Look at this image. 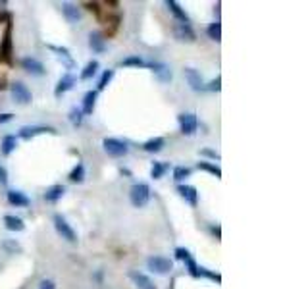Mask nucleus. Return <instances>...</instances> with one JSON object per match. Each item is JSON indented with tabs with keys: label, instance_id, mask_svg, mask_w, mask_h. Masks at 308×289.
Segmentation results:
<instances>
[{
	"label": "nucleus",
	"instance_id": "1",
	"mask_svg": "<svg viewBox=\"0 0 308 289\" xmlns=\"http://www.w3.org/2000/svg\"><path fill=\"white\" fill-rule=\"evenodd\" d=\"M150 197H152V191H150V185L145 183V181H139V183H133L131 189H129V201L135 208H143L150 202Z\"/></svg>",
	"mask_w": 308,
	"mask_h": 289
},
{
	"label": "nucleus",
	"instance_id": "2",
	"mask_svg": "<svg viewBox=\"0 0 308 289\" xmlns=\"http://www.w3.org/2000/svg\"><path fill=\"white\" fill-rule=\"evenodd\" d=\"M10 95H12V100L19 106L31 104V100H33V95H31V91H29V87H27L23 81L10 83Z\"/></svg>",
	"mask_w": 308,
	"mask_h": 289
},
{
	"label": "nucleus",
	"instance_id": "3",
	"mask_svg": "<svg viewBox=\"0 0 308 289\" xmlns=\"http://www.w3.org/2000/svg\"><path fill=\"white\" fill-rule=\"evenodd\" d=\"M102 149H104V152L108 156L112 158H123L129 152L127 143L122 139H116V137H104L102 139Z\"/></svg>",
	"mask_w": 308,
	"mask_h": 289
},
{
	"label": "nucleus",
	"instance_id": "4",
	"mask_svg": "<svg viewBox=\"0 0 308 289\" xmlns=\"http://www.w3.org/2000/svg\"><path fill=\"white\" fill-rule=\"evenodd\" d=\"M52 222H54V228H56V233H58L62 239H66L68 243H77V233H75V229L71 228V224L64 218L62 214H54Z\"/></svg>",
	"mask_w": 308,
	"mask_h": 289
},
{
	"label": "nucleus",
	"instance_id": "5",
	"mask_svg": "<svg viewBox=\"0 0 308 289\" xmlns=\"http://www.w3.org/2000/svg\"><path fill=\"white\" fill-rule=\"evenodd\" d=\"M44 133L58 135L56 127H52V125H23V127H19V132L16 137H18V139H23V141H31L33 137H37V135H44Z\"/></svg>",
	"mask_w": 308,
	"mask_h": 289
},
{
	"label": "nucleus",
	"instance_id": "6",
	"mask_svg": "<svg viewBox=\"0 0 308 289\" xmlns=\"http://www.w3.org/2000/svg\"><path fill=\"white\" fill-rule=\"evenodd\" d=\"M147 268L150 272H154V274H158V276H166L170 272L174 270V262L166 258V256H149L147 258Z\"/></svg>",
	"mask_w": 308,
	"mask_h": 289
},
{
	"label": "nucleus",
	"instance_id": "7",
	"mask_svg": "<svg viewBox=\"0 0 308 289\" xmlns=\"http://www.w3.org/2000/svg\"><path fill=\"white\" fill-rule=\"evenodd\" d=\"M177 122H179V132L187 135V137H191L197 133L199 129V118L194 112H183V114L177 116Z\"/></svg>",
	"mask_w": 308,
	"mask_h": 289
},
{
	"label": "nucleus",
	"instance_id": "8",
	"mask_svg": "<svg viewBox=\"0 0 308 289\" xmlns=\"http://www.w3.org/2000/svg\"><path fill=\"white\" fill-rule=\"evenodd\" d=\"M0 64H12V23H6L0 41Z\"/></svg>",
	"mask_w": 308,
	"mask_h": 289
},
{
	"label": "nucleus",
	"instance_id": "9",
	"mask_svg": "<svg viewBox=\"0 0 308 289\" xmlns=\"http://www.w3.org/2000/svg\"><path fill=\"white\" fill-rule=\"evenodd\" d=\"M174 254H176L177 260H183L185 262L189 276H193V278H201V276H199V264H197V260L193 258V254H191L189 249H185V247H177L176 251H174Z\"/></svg>",
	"mask_w": 308,
	"mask_h": 289
},
{
	"label": "nucleus",
	"instance_id": "10",
	"mask_svg": "<svg viewBox=\"0 0 308 289\" xmlns=\"http://www.w3.org/2000/svg\"><path fill=\"white\" fill-rule=\"evenodd\" d=\"M147 68H149L162 83H170V81L174 79V71H172V68H170L167 64H164V62H147Z\"/></svg>",
	"mask_w": 308,
	"mask_h": 289
},
{
	"label": "nucleus",
	"instance_id": "11",
	"mask_svg": "<svg viewBox=\"0 0 308 289\" xmlns=\"http://www.w3.org/2000/svg\"><path fill=\"white\" fill-rule=\"evenodd\" d=\"M19 66H21L27 73H31V75H44V73H46L44 64L41 60H37L35 56H23V58L19 60Z\"/></svg>",
	"mask_w": 308,
	"mask_h": 289
},
{
	"label": "nucleus",
	"instance_id": "12",
	"mask_svg": "<svg viewBox=\"0 0 308 289\" xmlns=\"http://www.w3.org/2000/svg\"><path fill=\"white\" fill-rule=\"evenodd\" d=\"M185 73V79H187V83H189V87L197 91V93H201V91H206V83H204L203 75H201V71L194 70V68H185L183 70Z\"/></svg>",
	"mask_w": 308,
	"mask_h": 289
},
{
	"label": "nucleus",
	"instance_id": "13",
	"mask_svg": "<svg viewBox=\"0 0 308 289\" xmlns=\"http://www.w3.org/2000/svg\"><path fill=\"white\" fill-rule=\"evenodd\" d=\"M174 35L181 43H194L197 41V33L191 27V23H176L174 25Z\"/></svg>",
	"mask_w": 308,
	"mask_h": 289
},
{
	"label": "nucleus",
	"instance_id": "14",
	"mask_svg": "<svg viewBox=\"0 0 308 289\" xmlns=\"http://www.w3.org/2000/svg\"><path fill=\"white\" fill-rule=\"evenodd\" d=\"M75 83H77V79H75V75L73 73H64L60 77V81L56 83V87H54V96L56 98H60L62 95H66L68 91H71V89L75 87Z\"/></svg>",
	"mask_w": 308,
	"mask_h": 289
},
{
	"label": "nucleus",
	"instance_id": "15",
	"mask_svg": "<svg viewBox=\"0 0 308 289\" xmlns=\"http://www.w3.org/2000/svg\"><path fill=\"white\" fill-rule=\"evenodd\" d=\"M127 276H129V280L135 283V287L137 289H158L154 285V281L150 280L147 274H143L139 270H129L127 272Z\"/></svg>",
	"mask_w": 308,
	"mask_h": 289
},
{
	"label": "nucleus",
	"instance_id": "16",
	"mask_svg": "<svg viewBox=\"0 0 308 289\" xmlns=\"http://www.w3.org/2000/svg\"><path fill=\"white\" fill-rule=\"evenodd\" d=\"M89 48L95 54H104L108 44H106V37L100 31H91L89 33Z\"/></svg>",
	"mask_w": 308,
	"mask_h": 289
},
{
	"label": "nucleus",
	"instance_id": "17",
	"mask_svg": "<svg viewBox=\"0 0 308 289\" xmlns=\"http://www.w3.org/2000/svg\"><path fill=\"white\" fill-rule=\"evenodd\" d=\"M6 199L12 206H16V208H27L29 204H31V199L27 197L23 191H19V189H10L6 193Z\"/></svg>",
	"mask_w": 308,
	"mask_h": 289
},
{
	"label": "nucleus",
	"instance_id": "18",
	"mask_svg": "<svg viewBox=\"0 0 308 289\" xmlns=\"http://www.w3.org/2000/svg\"><path fill=\"white\" fill-rule=\"evenodd\" d=\"M176 191L179 193V197H181V199H185V202H189L191 206H197V204H199V191H197V187H193V185L179 183L176 187Z\"/></svg>",
	"mask_w": 308,
	"mask_h": 289
},
{
	"label": "nucleus",
	"instance_id": "19",
	"mask_svg": "<svg viewBox=\"0 0 308 289\" xmlns=\"http://www.w3.org/2000/svg\"><path fill=\"white\" fill-rule=\"evenodd\" d=\"M60 8H62L64 18L68 19L70 23H77V21L81 19V8L77 6V4H73V2H64Z\"/></svg>",
	"mask_w": 308,
	"mask_h": 289
},
{
	"label": "nucleus",
	"instance_id": "20",
	"mask_svg": "<svg viewBox=\"0 0 308 289\" xmlns=\"http://www.w3.org/2000/svg\"><path fill=\"white\" fill-rule=\"evenodd\" d=\"M164 4H166V8L176 16L177 23H191V19H189V16H187V12L181 8V4H179V2H176V0H166Z\"/></svg>",
	"mask_w": 308,
	"mask_h": 289
},
{
	"label": "nucleus",
	"instance_id": "21",
	"mask_svg": "<svg viewBox=\"0 0 308 289\" xmlns=\"http://www.w3.org/2000/svg\"><path fill=\"white\" fill-rule=\"evenodd\" d=\"M97 96L98 93L97 91H87L85 93V96H83V106H81V112H83V116H91L93 112H95V106H97Z\"/></svg>",
	"mask_w": 308,
	"mask_h": 289
},
{
	"label": "nucleus",
	"instance_id": "22",
	"mask_svg": "<svg viewBox=\"0 0 308 289\" xmlns=\"http://www.w3.org/2000/svg\"><path fill=\"white\" fill-rule=\"evenodd\" d=\"M2 222H4V228L8 229V231L19 233V231L25 229V222L19 218V216H14V214H6V216L2 218Z\"/></svg>",
	"mask_w": 308,
	"mask_h": 289
},
{
	"label": "nucleus",
	"instance_id": "23",
	"mask_svg": "<svg viewBox=\"0 0 308 289\" xmlns=\"http://www.w3.org/2000/svg\"><path fill=\"white\" fill-rule=\"evenodd\" d=\"M166 147V139L164 137H150L149 141H145L141 145V149L145 152H152V154H156L160 150Z\"/></svg>",
	"mask_w": 308,
	"mask_h": 289
},
{
	"label": "nucleus",
	"instance_id": "24",
	"mask_svg": "<svg viewBox=\"0 0 308 289\" xmlns=\"http://www.w3.org/2000/svg\"><path fill=\"white\" fill-rule=\"evenodd\" d=\"M18 149V137L16 135H4L2 137V143H0V152L4 154V156H10L14 150Z\"/></svg>",
	"mask_w": 308,
	"mask_h": 289
},
{
	"label": "nucleus",
	"instance_id": "25",
	"mask_svg": "<svg viewBox=\"0 0 308 289\" xmlns=\"http://www.w3.org/2000/svg\"><path fill=\"white\" fill-rule=\"evenodd\" d=\"M64 193H66V187L60 183H56V185H50L46 191H44V201L46 202H58L64 197Z\"/></svg>",
	"mask_w": 308,
	"mask_h": 289
},
{
	"label": "nucleus",
	"instance_id": "26",
	"mask_svg": "<svg viewBox=\"0 0 308 289\" xmlns=\"http://www.w3.org/2000/svg\"><path fill=\"white\" fill-rule=\"evenodd\" d=\"M52 52H56L60 58H64V64H66V68H75V62H73V58H71L70 54V48H66V46H56V44H46Z\"/></svg>",
	"mask_w": 308,
	"mask_h": 289
},
{
	"label": "nucleus",
	"instance_id": "27",
	"mask_svg": "<svg viewBox=\"0 0 308 289\" xmlns=\"http://www.w3.org/2000/svg\"><path fill=\"white\" fill-rule=\"evenodd\" d=\"M98 68H100V64H98V60H91L85 64V68L81 70L79 73V79H83V81H89V79H93L95 75L98 73Z\"/></svg>",
	"mask_w": 308,
	"mask_h": 289
},
{
	"label": "nucleus",
	"instance_id": "28",
	"mask_svg": "<svg viewBox=\"0 0 308 289\" xmlns=\"http://www.w3.org/2000/svg\"><path fill=\"white\" fill-rule=\"evenodd\" d=\"M170 170V164L167 162H158V160H154L152 162V166H150V177L152 179H162L166 172Z\"/></svg>",
	"mask_w": 308,
	"mask_h": 289
},
{
	"label": "nucleus",
	"instance_id": "29",
	"mask_svg": "<svg viewBox=\"0 0 308 289\" xmlns=\"http://www.w3.org/2000/svg\"><path fill=\"white\" fill-rule=\"evenodd\" d=\"M85 175H87L85 164H83V162H77V164L73 166V170L70 172V181H73V183H83V181H85Z\"/></svg>",
	"mask_w": 308,
	"mask_h": 289
},
{
	"label": "nucleus",
	"instance_id": "30",
	"mask_svg": "<svg viewBox=\"0 0 308 289\" xmlns=\"http://www.w3.org/2000/svg\"><path fill=\"white\" fill-rule=\"evenodd\" d=\"M206 35H208V39H212V41L220 43V41H221V21H220V19L212 21L210 25L206 27Z\"/></svg>",
	"mask_w": 308,
	"mask_h": 289
},
{
	"label": "nucleus",
	"instance_id": "31",
	"mask_svg": "<svg viewBox=\"0 0 308 289\" xmlns=\"http://www.w3.org/2000/svg\"><path fill=\"white\" fill-rule=\"evenodd\" d=\"M122 66L123 68H147V62L143 60L139 54H131V56L123 58Z\"/></svg>",
	"mask_w": 308,
	"mask_h": 289
},
{
	"label": "nucleus",
	"instance_id": "32",
	"mask_svg": "<svg viewBox=\"0 0 308 289\" xmlns=\"http://www.w3.org/2000/svg\"><path fill=\"white\" fill-rule=\"evenodd\" d=\"M197 168L199 170H203V172H208V174L216 175L218 179L221 177V168L218 166V164H212V162H206V160H201L199 164H197Z\"/></svg>",
	"mask_w": 308,
	"mask_h": 289
},
{
	"label": "nucleus",
	"instance_id": "33",
	"mask_svg": "<svg viewBox=\"0 0 308 289\" xmlns=\"http://www.w3.org/2000/svg\"><path fill=\"white\" fill-rule=\"evenodd\" d=\"M112 77H114V70H110V68H108V70L102 71V75H100V79H98L97 89H95V91H97V93L104 91V89L108 87V83L112 81Z\"/></svg>",
	"mask_w": 308,
	"mask_h": 289
},
{
	"label": "nucleus",
	"instance_id": "34",
	"mask_svg": "<svg viewBox=\"0 0 308 289\" xmlns=\"http://www.w3.org/2000/svg\"><path fill=\"white\" fill-rule=\"evenodd\" d=\"M83 112H81V108H77V106H73L70 110V114H68V120H70V123L73 125V127H79L81 123H83Z\"/></svg>",
	"mask_w": 308,
	"mask_h": 289
},
{
	"label": "nucleus",
	"instance_id": "35",
	"mask_svg": "<svg viewBox=\"0 0 308 289\" xmlns=\"http://www.w3.org/2000/svg\"><path fill=\"white\" fill-rule=\"evenodd\" d=\"M191 168H187V166H176L174 168V179H176L177 183H181V181H185L189 175H191Z\"/></svg>",
	"mask_w": 308,
	"mask_h": 289
},
{
	"label": "nucleus",
	"instance_id": "36",
	"mask_svg": "<svg viewBox=\"0 0 308 289\" xmlns=\"http://www.w3.org/2000/svg\"><path fill=\"white\" fill-rule=\"evenodd\" d=\"M2 249L8 251L10 254L21 253V245H19L16 239H4V241H2Z\"/></svg>",
	"mask_w": 308,
	"mask_h": 289
},
{
	"label": "nucleus",
	"instance_id": "37",
	"mask_svg": "<svg viewBox=\"0 0 308 289\" xmlns=\"http://www.w3.org/2000/svg\"><path fill=\"white\" fill-rule=\"evenodd\" d=\"M199 276L201 278H208V280L216 281V283H221V276L218 272H212L208 268H204V266H199Z\"/></svg>",
	"mask_w": 308,
	"mask_h": 289
},
{
	"label": "nucleus",
	"instance_id": "38",
	"mask_svg": "<svg viewBox=\"0 0 308 289\" xmlns=\"http://www.w3.org/2000/svg\"><path fill=\"white\" fill-rule=\"evenodd\" d=\"M206 91L220 93V91H221V75H216V79H212L210 83H206Z\"/></svg>",
	"mask_w": 308,
	"mask_h": 289
},
{
	"label": "nucleus",
	"instance_id": "39",
	"mask_svg": "<svg viewBox=\"0 0 308 289\" xmlns=\"http://www.w3.org/2000/svg\"><path fill=\"white\" fill-rule=\"evenodd\" d=\"M201 154H203V156L212 158V160H220V154H218L216 150H212V149H201Z\"/></svg>",
	"mask_w": 308,
	"mask_h": 289
},
{
	"label": "nucleus",
	"instance_id": "40",
	"mask_svg": "<svg viewBox=\"0 0 308 289\" xmlns=\"http://www.w3.org/2000/svg\"><path fill=\"white\" fill-rule=\"evenodd\" d=\"M8 183V170L0 164V185Z\"/></svg>",
	"mask_w": 308,
	"mask_h": 289
},
{
	"label": "nucleus",
	"instance_id": "41",
	"mask_svg": "<svg viewBox=\"0 0 308 289\" xmlns=\"http://www.w3.org/2000/svg\"><path fill=\"white\" fill-rule=\"evenodd\" d=\"M39 289H56V281L52 280H43L39 283Z\"/></svg>",
	"mask_w": 308,
	"mask_h": 289
},
{
	"label": "nucleus",
	"instance_id": "42",
	"mask_svg": "<svg viewBox=\"0 0 308 289\" xmlns=\"http://www.w3.org/2000/svg\"><path fill=\"white\" fill-rule=\"evenodd\" d=\"M14 120V114L12 112H0V123H8Z\"/></svg>",
	"mask_w": 308,
	"mask_h": 289
},
{
	"label": "nucleus",
	"instance_id": "43",
	"mask_svg": "<svg viewBox=\"0 0 308 289\" xmlns=\"http://www.w3.org/2000/svg\"><path fill=\"white\" fill-rule=\"evenodd\" d=\"M210 231L216 235V239H221V229L220 226H210Z\"/></svg>",
	"mask_w": 308,
	"mask_h": 289
},
{
	"label": "nucleus",
	"instance_id": "44",
	"mask_svg": "<svg viewBox=\"0 0 308 289\" xmlns=\"http://www.w3.org/2000/svg\"><path fill=\"white\" fill-rule=\"evenodd\" d=\"M120 172H122L123 175H131V172H129V170H127V168H122V170H120Z\"/></svg>",
	"mask_w": 308,
	"mask_h": 289
},
{
	"label": "nucleus",
	"instance_id": "45",
	"mask_svg": "<svg viewBox=\"0 0 308 289\" xmlns=\"http://www.w3.org/2000/svg\"><path fill=\"white\" fill-rule=\"evenodd\" d=\"M2 89H6V85H4V83H0V91H2Z\"/></svg>",
	"mask_w": 308,
	"mask_h": 289
}]
</instances>
